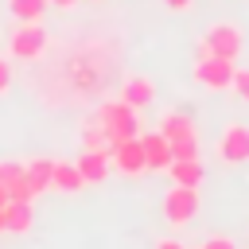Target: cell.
<instances>
[{"label": "cell", "instance_id": "obj_1", "mask_svg": "<svg viewBox=\"0 0 249 249\" xmlns=\"http://www.w3.org/2000/svg\"><path fill=\"white\" fill-rule=\"evenodd\" d=\"M97 124H101V132H105V140H109V144L128 140V136H140L136 109H132V105H124L121 97H117V101H101V105H97Z\"/></svg>", "mask_w": 249, "mask_h": 249}, {"label": "cell", "instance_id": "obj_2", "mask_svg": "<svg viewBox=\"0 0 249 249\" xmlns=\"http://www.w3.org/2000/svg\"><path fill=\"white\" fill-rule=\"evenodd\" d=\"M241 27L237 23H210L202 43H198V54H214V58H226V62H237L241 58Z\"/></svg>", "mask_w": 249, "mask_h": 249}, {"label": "cell", "instance_id": "obj_3", "mask_svg": "<svg viewBox=\"0 0 249 249\" xmlns=\"http://www.w3.org/2000/svg\"><path fill=\"white\" fill-rule=\"evenodd\" d=\"M198 214V187H167L163 191V222L167 226H187Z\"/></svg>", "mask_w": 249, "mask_h": 249}, {"label": "cell", "instance_id": "obj_4", "mask_svg": "<svg viewBox=\"0 0 249 249\" xmlns=\"http://www.w3.org/2000/svg\"><path fill=\"white\" fill-rule=\"evenodd\" d=\"M43 47H47V27L43 23H19L12 35H8V51L16 54V58H39L43 54Z\"/></svg>", "mask_w": 249, "mask_h": 249}, {"label": "cell", "instance_id": "obj_5", "mask_svg": "<svg viewBox=\"0 0 249 249\" xmlns=\"http://www.w3.org/2000/svg\"><path fill=\"white\" fill-rule=\"evenodd\" d=\"M195 82L198 86H206V89H230V82H233V62H226V58H214V54H198V62H195Z\"/></svg>", "mask_w": 249, "mask_h": 249}, {"label": "cell", "instance_id": "obj_6", "mask_svg": "<svg viewBox=\"0 0 249 249\" xmlns=\"http://www.w3.org/2000/svg\"><path fill=\"white\" fill-rule=\"evenodd\" d=\"M218 156L226 163H245L249 160V124L245 121H230L218 132Z\"/></svg>", "mask_w": 249, "mask_h": 249}, {"label": "cell", "instance_id": "obj_7", "mask_svg": "<svg viewBox=\"0 0 249 249\" xmlns=\"http://www.w3.org/2000/svg\"><path fill=\"white\" fill-rule=\"evenodd\" d=\"M109 163H113L121 175H140V171H148V163H144V148H140V136H128V140L109 144Z\"/></svg>", "mask_w": 249, "mask_h": 249}, {"label": "cell", "instance_id": "obj_8", "mask_svg": "<svg viewBox=\"0 0 249 249\" xmlns=\"http://www.w3.org/2000/svg\"><path fill=\"white\" fill-rule=\"evenodd\" d=\"M156 132H160L167 144H175V140H195V136H198L195 121H191L187 113H179V109H167V113H160V121H156Z\"/></svg>", "mask_w": 249, "mask_h": 249}, {"label": "cell", "instance_id": "obj_9", "mask_svg": "<svg viewBox=\"0 0 249 249\" xmlns=\"http://www.w3.org/2000/svg\"><path fill=\"white\" fill-rule=\"evenodd\" d=\"M121 101L132 105V109H148V105L156 101V82L144 78V74H128V78L121 82Z\"/></svg>", "mask_w": 249, "mask_h": 249}, {"label": "cell", "instance_id": "obj_10", "mask_svg": "<svg viewBox=\"0 0 249 249\" xmlns=\"http://www.w3.org/2000/svg\"><path fill=\"white\" fill-rule=\"evenodd\" d=\"M140 148H144V163H148V171H167V163H171V144L152 128V132H140Z\"/></svg>", "mask_w": 249, "mask_h": 249}, {"label": "cell", "instance_id": "obj_11", "mask_svg": "<svg viewBox=\"0 0 249 249\" xmlns=\"http://www.w3.org/2000/svg\"><path fill=\"white\" fill-rule=\"evenodd\" d=\"M74 167L82 171L86 183H105L109 179V148H86Z\"/></svg>", "mask_w": 249, "mask_h": 249}, {"label": "cell", "instance_id": "obj_12", "mask_svg": "<svg viewBox=\"0 0 249 249\" xmlns=\"http://www.w3.org/2000/svg\"><path fill=\"white\" fill-rule=\"evenodd\" d=\"M31 222H35L31 202H16V198L4 202V233H27Z\"/></svg>", "mask_w": 249, "mask_h": 249}, {"label": "cell", "instance_id": "obj_13", "mask_svg": "<svg viewBox=\"0 0 249 249\" xmlns=\"http://www.w3.org/2000/svg\"><path fill=\"white\" fill-rule=\"evenodd\" d=\"M167 175H171L175 187H198L202 175H206V167H202V160H171Z\"/></svg>", "mask_w": 249, "mask_h": 249}, {"label": "cell", "instance_id": "obj_14", "mask_svg": "<svg viewBox=\"0 0 249 249\" xmlns=\"http://www.w3.org/2000/svg\"><path fill=\"white\" fill-rule=\"evenodd\" d=\"M82 187H86V179H82V171H78L74 163H54V171H51V191L78 195Z\"/></svg>", "mask_w": 249, "mask_h": 249}, {"label": "cell", "instance_id": "obj_15", "mask_svg": "<svg viewBox=\"0 0 249 249\" xmlns=\"http://www.w3.org/2000/svg\"><path fill=\"white\" fill-rule=\"evenodd\" d=\"M51 171H54V160H47V156H39V160L23 163V175H27V183H31V191H35V195L51 191Z\"/></svg>", "mask_w": 249, "mask_h": 249}, {"label": "cell", "instance_id": "obj_16", "mask_svg": "<svg viewBox=\"0 0 249 249\" xmlns=\"http://www.w3.org/2000/svg\"><path fill=\"white\" fill-rule=\"evenodd\" d=\"M8 12L19 23H39L43 12H47V0H8Z\"/></svg>", "mask_w": 249, "mask_h": 249}, {"label": "cell", "instance_id": "obj_17", "mask_svg": "<svg viewBox=\"0 0 249 249\" xmlns=\"http://www.w3.org/2000/svg\"><path fill=\"white\" fill-rule=\"evenodd\" d=\"M27 175H23V163H16V160H4L0 163V183H4V191H12L16 183H23Z\"/></svg>", "mask_w": 249, "mask_h": 249}, {"label": "cell", "instance_id": "obj_18", "mask_svg": "<svg viewBox=\"0 0 249 249\" xmlns=\"http://www.w3.org/2000/svg\"><path fill=\"white\" fill-rule=\"evenodd\" d=\"M171 160H198V136L195 140H175L171 144Z\"/></svg>", "mask_w": 249, "mask_h": 249}, {"label": "cell", "instance_id": "obj_19", "mask_svg": "<svg viewBox=\"0 0 249 249\" xmlns=\"http://www.w3.org/2000/svg\"><path fill=\"white\" fill-rule=\"evenodd\" d=\"M230 86H233V93H237V97H241V101L249 105V70L233 66V82H230Z\"/></svg>", "mask_w": 249, "mask_h": 249}, {"label": "cell", "instance_id": "obj_20", "mask_svg": "<svg viewBox=\"0 0 249 249\" xmlns=\"http://www.w3.org/2000/svg\"><path fill=\"white\" fill-rule=\"evenodd\" d=\"M8 86H12V62L0 54V93H8Z\"/></svg>", "mask_w": 249, "mask_h": 249}, {"label": "cell", "instance_id": "obj_21", "mask_svg": "<svg viewBox=\"0 0 249 249\" xmlns=\"http://www.w3.org/2000/svg\"><path fill=\"white\" fill-rule=\"evenodd\" d=\"M198 249H237V245H233L230 237H206V241H202Z\"/></svg>", "mask_w": 249, "mask_h": 249}, {"label": "cell", "instance_id": "obj_22", "mask_svg": "<svg viewBox=\"0 0 249 249\" xmlns=\"http://www.w3.org/2000/svg\"><path fill=\"white\" fill-rule=\"evenodd\" d=\"M156 249H187V245H183V241H175V237H160V241H156Z\"/></svg>", "mask_w": 249, "mask_h": 249}, {"label": "cell", "instance_id": "obj_23", "mask_svg": "<svg viewBox=\"0 0 249 249\" xmlns=\"http://www.w3.org/2000/svg\"><path fill=\"white\" fill-rule=\"evenodd\" d=\"M163 4H167V8H171V12H187V8H191V4H195V0H163Z\"/></svg>", "mask_w": 249, "mask_h": 249}, {"label": "cell", "instance_id": "obj_24", "mask_svg": "<svg viewBox=\"0 0 249 249\" xmlns=\"http://www.w3.org/2000/svg\"><path fill=\"white\" fill-rule=\"evenodd\" d=\"M47 4H54V8H74L78 0H47Z\"/></svg>", "mask_w": 249, "mask_h": 249}, {"label": "cell", "instance_id": "obj_25", "mask_svg": "<svg viewBox=\"0 0 249 249\" xmlns=\"http://www.w3.org/2000/svg\"><path fill=\"white\" fill-rule=\"evenodd\" d=\"M4 202H8V191H4V183H0V206H4Z\"/></svg>", "mask_w": 249, "mask_h": 249}, {"label": "cell", "instance_id": "obj_26", "mask_svg": "<svg viewBox=\"0 0 249 249\" xmlns=\"http://www.w3.org/2000/svg\"><path fill=\"white\" fill-rule=\"evenodd\" d=\"M0 233H4V206H0Z\"/></svg>", "mask_w": 249, "mask_h": 249}]
</instances>
